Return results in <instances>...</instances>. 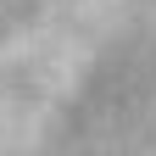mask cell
Returning <instances> with one entry per match:
<instances>
[{
	"label": "cell",
	"mask_w": 156,
	"mask_h": 156,
	"mask_svg": "<svg viewBox=\"0 0 156 156\" xmlns=\"http://www.w3.org/2000/svg\"><path fill=\"white\" fill-rule=\"evenodd\" d=\"M0 156H156V0H0Z\"/></svg>",
	"instance_id": "1"
}]
</instances>
